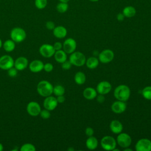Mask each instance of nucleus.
Instances as JSON below:
<instances>
[{"mask_svg": "<svg viewBox=\"0 0 151 151\" xmlns=\"http://www.w3.org/2000/svg\"><path fill=\"white\" fill-rule=\"evenodd\" d=\"M113 94L117 100L126 102L130 97V90L127 86L120 84L115 88Z\"/></svg>", "mask_w": 151, "mask_h": 151, "instance_id": "obj_1", "label": "nucleus"}, {"mask_svg": "<svg viewBox=\"0 0 151 151\" xmlns=\"http://www.w3.org/2000/svg\"><path fill=\"white\" fill-rule=\"evenodd\" d=\"M53 86L49 81L42 80L38 83L37 90L41 96L46 97L53 93Z\"/></svg>", "mask_w": 151, "mask_h": 151, "instance_id": "obj_2", "label": "nucleus"}, {"mask_svg": "<svg viewBox=\"0 0 151 151\" xmlns=\"http://www.w3.org/2000/svg\"><path fill=\"white\" fill-rule=\"evenodd\" d=\"M69 61L72 65L76 67H81L85 64L86 56L80 51H74L71 54L69 57Z\"/></svg>", "mask_w": 151, "mask_h": 151, "instance_id": "obj_3", "label": "nucleus"}, {"mask_svg": "<svg viewBox=\"0 0 151 151\" xmlns=\"http://www.w3.org/2000/svg\"><path fill=\"white\" fill-rule=\"evenodd\" d=\"M101 147L105 150H113L116 147V139L111 136H104L100 141Z\"/></svg>", "mask_w": 151, "mask_h": 151, "instance_id": "obj_4", "label": "nucleus"}, {"mask_svg": "<svg viewBox=\"0 0 151 151\" xmlns=\"http://www.w3.org/2000/svg\"><path fill=\"white\" fill-rule=\"evenodd\" d=\"M27 34L24 29L20 27L14 28L11 32L10 37L15 42H21L26 38Z\"/></svg>", "mask_w": 151, "mask_h": 151, "instance_id": "obj_5", "label": "nucleus"}, {"mask_svg": "<svg viewBox=\"0 0 151 151\" xmlns=\"http://www.w3.org/2000/svg\"><path fill=\"white\" fill-rule=\"evenodd\" d=\"M116 142L122 148L129 147L132 143V138L129 134L126 133H120L116 139Z\"/></svg>", "mask_w": 151, "mask_h": 151, "instance_id": "obj_6", "label": "nucleus"}, {"mask_svg": "<svg viewBox=\"0 0 151 151\" xmlns=\"http://www.w3.org/2000/svg\"><path fill=\"white\" fill-rule=\"evenodd\" d=\"M114 54L110 49H106L100 52L99 55V60L101 63L107 64L110 63L114 58Z\"/></svg>", "mask_w": 151, "mask_h": 151, "instance_id": "obj_7", "label": "nucleus"}, {"mask_svg": "<svg viewBox=\"0 0 151 151\" xmlns=\"http://www.w3.org/2000/svg\"><path fill=\"white\" fill-rule=\"evenodd\" d=\"M135 149L136 151H151V140L146 138L139 139L136 143Z\"/></svg>", "mask_w": 151, "mask_h": 151, "instance_id": "obj_8", "label": "nucleus"}, {"mask_svg": "<svg viewBox=\"0 0 151 151\" xmlns=\"http://www.w3.org/2000/svg\"><path fill=\"white\" fill-rule=\"evenodd\" d=\"M39 51L42 57L45 58H50L54 55L55 50L53 45L49 44H44L40 46Z\"/></svg>", "mask_w": 151, "mask_h": 151, "instance_id": "obj_9", "label": "nucleus"}, {"mask_svg": "<svg viewBox=\"0 0 151 151\" xmlns=\"http://www.w3.org/2000/svg\"><path fill=\"white\" fill-rule=\"evenodd\" d=\"M14 60L12 57L9 55H4L0 57V68L8 70L14 67Z\"/></svg>", "mask_w": 151, "mask_h": 151, "instance_id": "obj_10", "label": "nucleus"}, {"mask_svg": "<svg viewBox=\"0 0 151 151\" xmlns=\"http://www.w3.org/2000/svg\"><path fill=\"white\" fill-rule=\"evenodd\" d=\"M77 47V42L76 40L72 38H67L63 44V50L67 54H71L75 51Z\"/></svg>", "mask_w": 151, "mask_h": 151, "instance_id": "obj_11", "label": "nucleus"}, {"mask_svg": "<svg viewBox=\"0 0 151 151\" xmlns=\"http://www.w3.org/2000/svg\"><path fill=\"white\" fill-rule=\"evenodd\" d=\"M41 107L38 103L36 101H31L27 106V113L32 116H37L40 114Z\"/></svg>", "mask_w": 151, "mask_h": 151, "instance_id": "obj_12", "label": "nucleus"}, {"mask_svg": "<svg viewBox=\"0 0 151 151\" xmlns=\"http://www.w3.org/2000/svg\"><path fill=\"white\" fill-rule=\"evenodd\" d=\"M111 85L109 81H101L97 85L96 90L99 94L105 95L111 91Z\"/></svg>", "mask_w": 151, "mask_h": 151, "instance_id": "obj_13", "label": "nucleus"}, {"mask_svg": "<svg viewBox=\"0 0 151 151\" xmlns=\"http://www.w3.org/2000/svg\"><path fill=\"white\" fill-rule=\"evenodd\" d=\"M43 105L45 109H47L49 111H52L57 107L58 105V101L55 97L51 95L45 97L44 100Z\"/></svg>", "mask_w": 151, "mask_h": 151, "instance_id": "obj_14", "label": "nucleus"}, {"mask_svg": "<svg viewBox=\"0 0 151 151\" xmlns=\"http://www.w3.org/2000/svg\"><path fill=\"white\" fill-rule=\"evenodd\" d=\"M111 109L114 113L121 114L126 110V104L125 101L117 100L113 103L111 106Z\"/></svg>", "mask_w": 151, "mask_h": 151, "instance_id": "obj_15", "label": "nucleus"}, {"mask_svg": "<svg viewBox=\"0 0 151 151\" xmlns=\"http://www.w3.org/2000/svg\"><path fill=\"white\" fill-rule=\"evenodd\" d=\"M28 64V61L25 57H19L14 61V67L18 71L25 69Z\"/></svg>", "mask_w": 151, "mask_h": 151, "instance_id": "obj_16", "label": "nucleus"}, {"mask_svg": "<svg viewBox=\"0 0 151 151\" xmlns=\"http://www.w3.org/2000/svg\"><path fill=\"white\" fill-rule=\"evenodd\" d=\"M44 63L39 60H33L29 64V68L31 72L38 73L41 71L44 68Z\"/></svg>", "mask_w": 151, "mask_h": 151, "instance_id": "obj_17", "label": "nucleus"}, {"mask_svg": "<svg viewBox=\"0 0 151 151\" xmlns=\"http://www.w3.org/2000/svg\"><path fill=\"white\" fill-rule=\"evenodd\" d=\"M110 130L114 134H119L123 130L122 123L117 120H112L109 125Z\"/></svg>", "mask_w": 151, "mask_h": 151, "instance_id": "obj_18", "label": "nucleus"}, {"mask_svg": "<svg viewBox=\"0 0 151 151\" xmlns=\"http://www.w3.org/2000/svg\"><path fill=\"white\" fill-rule=\"evenodd\" d=\"M83 95L86 99L91 100L96 97L97 95V92L96 90L94 88L87 87L83 90Z\"/></svg>", "mask_w": 151, "mask_h": 151, "instance_id": "obj_19", "label": "nucleus"}, {"mask_svg": "<svg viewBox=\"0 0 151 151\" xmlns=\"http://www.w3.org/2000/svg\"><path fill=\"white\" fill-rule=\"evenodd\" d=\"M52 31H53V35L56 38L59 39H61L65 37L67 34V29L61 25L55 27Z\"/></svg>", "mask_w": 151, "mask_h": 151, "instance_id": "obj_20", "label": "nucleus"}, {"mask_svg": "<svg viewBox=\"0 0 151 151\" xmlns=\"http://www.w3.org/2000/svg\"><path fill=\"white\" fill-rule=\"evenodd\" d=\"M54 56L55 61L57 63H61V64L65 61L67 58V53L64 50H62L55 51L54 54Z\"/></svg>", "mask_w": 151, "mask_h": 151, "instance_id": "obj_21", "label": "nucleus"}, {"mask_svg": "<svg viewBox=\"0 0 151 151\" xmlns=\"http://www.w3.org/2000/svg\"><path fill=\"white\" fill-rule=\"evenodd\" d=\"M86 146L89 150H94L98 146V140L93 136H89L86 141Z\"/></svg>", "mask_w": 151, "mask_h": 151, "instance_id": "obj_22", "label": "nucleus"}, {"mask_svg": "<svg viewBox=\"0 0 151 151\" xmlns=\"http://www.w3.org/2000/svg\"><path fill=\"white\" fill-rule=\"evenodd\" d=\"M85 64L89 69H94L99 65V60L95 57H90L86 60Z\"/></svg>", "mask_w": 151, "mask_h": 151, "instance_id": "obj_23", "label": "nucleus"}, {"mask_svg": "<svg viewBox=\"0 0 151 151\" xmlns=\"http://www.w3.org/2000/svg\"><path fill=\"white\" fill-rule=\"evenodd\" d=\"M74 78L77 84L82 85L86 82V76L84 73L81 71H78L75 74Z\"/></svg>", "mask_w": 151, "mask_h": 151, "instance_id": "obj_24", "label": "nucleus"}, {"mask_svg": "<svg viewBox=\"0 0 151 151\" xmlns=\"http://www.w3.org/2000/svg\"><path fill=\"white\" fill-rule=\"evenodd\" d=\"M122 13L125 17L132 18L136 15V11L134 7L132 6H127L123 8Z\"/></svg>", "mask_w": 151, "mask_h": 151, "instance_id": "obj_25", "label": "nucleus"}, {"mask_svg": "<svg viewBox=\"0 0 151 151\" xmlns=\"http://www.w3.org/2000/svg\"><path fill=\"white\" fill-rule=\"evenodd\" d=\"M3 47L5 51L6 52H11L15 49V42L12 40H8L3 44Z\"/></svg>", "mask_w": 151, "mask_h": 151, "instance_id": "obj_26", "label": "nucleus"}, {"mask_svg": "<svg viewBox=\"0 0 151 151\" xmlns=\"http://www.w3.org/2000/svg\"><path fill=\"white\" fill-rule=\"evenodd\" d=\"M142 95L145 99L151 100V86H146L143 88Z\"/></svg>", "mask_w": 151, "mask_h": 151, "instance_id": "obj_27", "label": "nucleus"}, {"mask_svg": "<svg viewBox=\"0 0 151 151\" xmlns=\"http://www.w3.org/2000/svg\"><path fill=\"white\" fill-rule=\"evenodd\" d=\"M53 93L56 96L64 95L65 93V88L61 85H57L53 87Z\"/></svg>", "mask_w": 151, "mask_h": 151, "instance_id": "obj_28", "label": "nucleus"}, {"mask_svg": "<svg viewBox=\"0 0 151 151\" xmlns=\"http://www.w3.org/2000/svg\"><path fill=\"white\" fill-rule=\"evenodd\" d=\"M68 8V5L65 2H60L56 6L57 11L60 13H64L65 12Z\"/></svg>", "mask_w": 151, "mask_h": 151, "instance_id": "obj_29", "label": "nucleus"}, {"mask_svg": "<svg viewBox=\"0 0 151 151\" xmlns=\"http://www.w3.org/2000/svg\"><path fill=\"white\" fill-rule=\"evenodd\" d=\"M36 150L35 147L31 143H25L21 147V151H35Z\"/></svg>", "mask_w": 151, "mask_h": 151, "instance_id": "obj_30", "label": "nucleus"}, {"mask_svg": "<svg viewBox=\"0 0 151 151\" xmlns=\"http://www.w3.org/2000/svg\"><path fill=\"white\" fill-rule=\"evenodd\" d=\"M47 5V0H35V6L39 9H42Z\"/></svg>", "mask_w": 151, "mask_h": 151, "instance_id": "obj_31", "label": "nucleus"}, {"mask_svg": "<svg viewBox=\"0 0 151 151\" xmlns=\"http://www.w3.org/2000/svg\"><path fill=\"white\" fill-rule=\"evenodd\" d=\"M40 115L41 116V118H42L43 119H48L50 118L51 114L50 112L47 109H44V110H41L40 113Z\"/></svg>", "mask_w": 151, "mask_h": 151, "instance_id": "obj_32", "label": "nucleus"}, {"mask_svg": "<svg viewBox=\"0 0 151 151\" xmlns=\"http://www.w3.org/2000/svg\"><path fill=\"white\" fill-rule=\"evenodd\" d=\"M18 73V70L15 68V67H12L8 70V74L9 77H15L17 76Z\"/></svg>", "mask_w": 151, "mask_h": 151, "instance_id": "obj_33", "label": "nucleus"}, {"mask_svg": "<svg viewBox=\"0 0 151 151\" xmlns=\"http://www.w3.org/2000/svg\"><path fill=\"white\" fill-rule=\"evenodd\" d=\"M53 68H54L53 65L51 63H46V64H45L44 65L43 70H44L45 71H46L47 73H50V72L52 71Z\"/></svg>", "mask_w": 151, "mask_h": 151, "instance_id": "obj_34", "label": "nucleus"}, {"mask_svg": "<svg viewBox=\"0 0 151 151\" xmlns=\"http://www.w3.org/2000/svg\"><path fill=\"white\" fill-rule=\"evenodd\" d=\"M71 65H72V64L70 63V61L69 60H66L65 61L62 63L61 67L63 69L67 70H69L71 67Z\"/></svg>", "mask_w": 151, "mask_h": 151, "instance_id": "obj_35", "label": "nucleus"}, {"mask_svg": "<svg viewBox=\"0 0 151 151\" xmlns=\"http://www.w3.org/2000/svg\"><path fill=\"white\" fill-rule=\"evenodd\" d=\"M45 27L49 30H53L54 28L55 27L54 22L52 21H47L45 23Z\"/></svg>", "mask_w": 151, "mask_h": 151, "instance_id": "obj_36", "label": "nucleus"}, {"mask_svg": "<svg viewBox=\"0 0 151 151\" xmlns=\"http://www.w3.org/2000/svg\"><path fill=\"white\" fill-rule=\"evenodd\" d=\"M85 134H86V136H87L88 137L93 136V134H94V130H93V129L90 127H86V129L85 130Z\"/></svg>", "mask_w": 151, "mask_h": 151, "instance_id": "obj_37", "label": "nucleus"}, {"mask_svg": "<svg viewBox=\"0 0 151 151\" xmlns=\"http://www.w3.org/2000/svg\"><path fill=\"white\" fill-rule=\"evenodd\" d=\"M96 98L97 101L99 103H103L104 101V100H105V97H104V95L103 94H99V95H97Z\"/></svg>", "mask_w": 151, "mask_h": 151, "instance_id": "obj_38", "label": "nucleus"}, {"mask_svg": "<svg viewBox=\"0 0 151 151\" xmlns=\"http://www.w3.org/2000/svg\"><path fill=\"white\" fill-rule=\"evenodd\" d=\"M53 47H54L55 50L57 51V50H61V48H63V44L60 42H55L54 44Z\"/></svg>", "mask_w": 151, "mask_h": 151, "instance_id": "obj_39", "label": "nucleus"}, {"mask_svg": "<svg viewBox=\"0 0 151 151\" xmlns=\"http://www.w3.org/2000/svg\"><path fill=\"white\" fill-rule=\"evenodd\" d=\"M57 97L56 99H57V100L58 101V103H62L65 101V97H64V95L58 96H57Z\"/></svg>", "mask_w": 151, "mask_h": 151, "instance_id": "obj_40", "label": "nucleus"}, {"mask_svg": "<svg viewBox=\"0 0 151 151\" xmlns=\"http://www.w3.org/2000/svg\"><path fill=\"white\" fill-rule=\"evenodd\" d=\"M124 15H123V13H119L117 15V19L119 21H120V22H121V21H123V20H124Z\"/></svg>", "mask_w": 151, "mask_h": 151, "instance_id": "obj_41", "label": "nucleus"}, {"mask_svg": "<svg viewBox=\"0 0 151 151\" xmlns=\"http://www.w3.org/2000/svg\"><path fill=\"white\" fill-rule=\"evenodd\" d=\"M124 151H132V149H131L129 148V147H127L124 148Z\"/></svg>", "mask_w": 151, "mask_h": 151, "instance_id": "obj_42", "label": "nucleus"}, {"mask_svg": "<svg viewBox=\"0 0 151 151\" xmlns=\"http://www.w3.org/2000/svg\"><path fill=\"white\" fill-rule=\"evenodd\" d=\"M60 2H65V3H67L70 0H59Z\"/></svg>", "mask_w": 151, "mask_h": 151, "instance_id": "obj_43", "label": "nucleus"}, {"mask_svg": "<svg viewBox=\"0 0 151 151\" xmlns=\"http://www.w3.org/2000/svg\"><path fill=\"white\" fill-rule=\"evenodd\" d=\"M4 149V147H3V145L0 143V151H2Z\"/></svg>", "mask_w": 151, "mask_h": 151, "instance_id": "obj_44", "label": "nucleus"}, {"mask_svg": "<svg viewBox=\"0 0 151 151\" xmlns=\"http://www.w3.org/2000/svg\"><path fill=\"white\" fill-rule=\"evenodd\" d=\"M2 45V41H1V40L0 39V48H1Z\"/></svg>", "mask_w": 151, "mask_h": 151, "instance_id": "obj_45", "label": "nucleus"}, {"mask_svg": "<svg viewBox=\"0 0 151 151\" xmlns=\"http://www.w3.org/2000/svg\"><path fill=\"white\" fill-rule=\"evenodd\" d=\"M89 1H91V2H97V1H98L99 0H89Z\"/></svg>", "mask_w": 151, "mask_h": 151, "instance_id": "obj_46", "label": "nucleus"}]
</instances>
